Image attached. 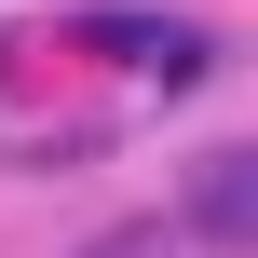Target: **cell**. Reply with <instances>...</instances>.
<instances>
[{"instance_id": "6da1fadb", "label": "cell", "mask_w": 258, "mask_h": 258, "mask_svg": "<svg viewBox=\"0 0 258 258\" xmlns=\"http://www.w3.org/2000/svg\"><path fill=\"white\" fill-rule=\"evenodd\" d=\"M177 231H190V245H218V258H245V245H258V150H204V163H190Z\"/></svg>"}, {"instance_id": "7a4b0ae2", "label": "cell", "mask_w": 258, "mask_h": 258, "mask_svg": "<svg viewBox=\"0 0 258 258\" xmlns=\"http://www.w3.org/2000/svg\"><path fill=\"white\" fill-rule=\"evenodd\" d=\"M82 54H122L150 82H204V27H177V14H82Z\"/></svg>"}, {"instance_id": "3957f363", "label": "cell", "mask_w": 258, "mask_h": 258, "mask_svg": "<svg viewBox=\"0 0 258 258\" xmlns=\"http://www.w3.org/2000/svg\"><path fill=\"white\" fill-rule=\"evenodd\" d=\"M82 258H190V231L177 218H122V231H95Z\"/></svg>"}]
</instances>
